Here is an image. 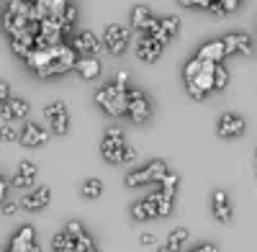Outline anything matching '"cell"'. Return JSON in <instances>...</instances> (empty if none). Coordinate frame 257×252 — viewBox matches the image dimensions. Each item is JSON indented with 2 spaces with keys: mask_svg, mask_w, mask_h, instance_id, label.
Returning a JSON list of instances; mask_svg holds the SVG:
<instances>
[{
  "mask_svg": "<svg viewBox=\"0 0 257 252\" xmlns=\"http://www.w3.org/2000/svg\"><path fill=\"white\" fill-rule=\"evenodd\" d=\"M54 249L57 252H75V239L67 234V232H59L57 237H54Z\"/></svg>",
  "mask_w": 257,
  "mask_h": 252,
  "instance_id": "d4e9b609",
  "label": "cell"
},
{
  "mask_svg": "<svg viewBox=\"0 0 257 252\" xmlns=\"http://www.w3.org/2000/svg\"><path fill=\"white\" fill-rule=\"evenodd\" d=\"M139 244H144V247H149V244H155V234H152V232H144V234L139 237Z\"/></svg>",
  "mask_w": 257,
  "mask_h": 252,
  "instance_id": "74e56055",
  "label": "cell"
},
{
  "mask_svg": "<svg viewBox=\"0 0 257 252\" xmlns=\"http://www.w3.org/2000/svg\"><path fill=\"white\" fill-rule=\"evenodd\" d=\"M49 201H52V188L49 185H39V188H34L31 193H26L24 198H21V208H26V211H39V208H44V206H49Z\"/></svg>",
  "mask_w": 257,
  "mask_h": 252,
  "instance_id": "8fae6325",
  "label": "cell"
},
{
  "mask_svg": "<svg viewBox=\"0 0 257 252\" xmlns=\"http://www.w3.org/2000/svg\"><path fill=\"white\" fill-rule=\"evenodd\" d=\"M198 70H201V59L198 57H193L188 65H185V70H183V75H185V80H190V77H196L198 75Z\"/></svg>",
  "mask_w": 257,
  "mask_h": 252,
  "instance_id": "4dcf8cb0",
  "label": "cell"
},
{
  "mask_svg": "<svg viewBox=\"0 0 257 252\" xmlns=\"http://www.w3.org/2000/svg\"><path fill=\"white\" fill-rule=\"evenodd\" d=\"M134 162H137V150H134V147H128V144H123L118 165H134Z\"/></svg>",
  "mask_w": 257,
  "mask_h": 252,
  "instance_id": "f546056e",
  "label": "cell"
},
{
  "mask_svg": "<svg viewBox=\"0 0 257 252\" xmlns=\"http://www.w3.org/2000/svg\"><path fill=\"white\" fill-rule=\"evenodd\" d=\"M126 113L132 116L134 123H144L149 118V103H147L142 90L126 88Z\"/></svg>",
  "mask_w": 257,
  "mask_h": 252,
  "instance_id": "8992f818",
  "label": "cell"
},
{
  "mask_svg": "<svg viewBox=\"0 0 257 252\" xmlns=\"http://www.w3.org/2000/svg\"><path fill=\"white\" fill-rule=\"evenodd\" d=\"M226 82H229V72L221 65H216L213 67V90H224Z\"/></svg>",
  "mask_w": 257,
  "mask_h": 252,
  "instance_id": "83f0119b",
  "label": "cell"
},
{
  "mask_svg": "<svg viewBox=\"0 0 257 252\" xmlns=\"http://www.w3.org/2000/svg\"><path fill=\"white\" fill-rule=\"evenodd\" d=\"M16 237H18L21 242H26V244H29V242H36V234H34V229H31V226H24Z\"/></svg>",
  "mask_w": 257,
  "mask_h": 252,
  "instance_id": "d6a6232c",
  "label": "cell"
},
{
  "mask_svg": "<svg viewBox=\"0 0 257 252\" xmlns=\"http://www.w3.org/2000/svg\"><path fill=\"white\" fill-rule=\"evenodd\" d=\"M64 232H67L72 239H77V237H82V234H85V229H82V224H80V221H70L67 226H64Z\"/></svg>",
  "mask_w": 257,
  "mask_h": 252,
  "instance_id": "1f68e13d",
  "label": "cell"
},
{
  "mask_svg": "<svg viewBox=\"0 0 257 252\" xmlns=\"http://www.w3.org/2000/svg\"><path fill=\"white\" fill-rule=\"evenodd\" d=\"M149 18H152V8L149 6H134L132 8V29L134 31H144Z\"/></svg>",
  "mask_w": 257,
  "mask_h": 252,
  "instance_id": "7402d4cb",
  "label": "cell"
},
{
  "mask_svg": "<svg viewBox=\"0 0 257 252\" xmlns=\"http://www.w3.org/2000/svg\"><path fill=\"white\" fill-rule=\"evenodd\" d=\"M126 82H128V72H126V70H121V72L116 75V82H113V85H118V88H126Z\"/></svg>",
  "mask_w": 257,
  "mask_h": 252,
  "instance_id": "8d00e7d4",
  "label": "cell"
},
{
  "mask_svg": "<svg viewBox=\"0 0 257 252\" xmlns=\"http://www.w3.org/2000/svg\"><path fill=\"white\" fill-rule=\"evenodd\" d=\"M190 252H196V249H190Z\"/></svg>",
  "mask_w": 257,
  "mask_h": 252,
  "instance_id": "ee69618b",
  "label": "cell"
},
{
  "mask_svg": "<svg viewBox=\"0 0 257 252\" xmlns=\"http://www.w3.org/2000/svg\"><path fill=\"white\" fill-rule=\"evenodd\" d=\"M128 39H132V31H128L126 26H118V24H111V26H105L103 31V47L108 49L111 54H123L126 47H128Z\"/></svg>",
  "mask_w": 257,
  "mask_h": 252,
  "instance_id": "5b68a950",
  "label": "cell"
},
{
  "mask_svg": "<svg viewBox=\"0 0 257 252\" xmlns=\"http://www.w3.org/2000/svg\"><path fill=\"white\" fill-rule=\"evenodd\" d=\"M44 118L49 123L52 134L57 137H64L70 132V113H67V106H64V100H52L44 106Z\"/></svg>",
  "mask_w": 257,
  "mask_h": 252,
  "instance_id": "3957f363",
  "label": "cell"
},
{
  "mask_svg": "<svg viewBox=\"0 0 257 252\" xmlns=\"http://www.w3.org/2000/svg\"><path fill=\"white\" fill-rule=\"evenodd\" d=\"M6 191H8V183H6L3 178H0V201L6 198Z\"/></svg>",
  "mask_w": 257,
  "mask_h": 252,
  "instance_id": "ab89813d",
  "label": "cell"
},
{
  "mask_svg": "<svg viewBox=\"0 0 257 252\" xmlns=\"http://www.w3.org/2000/svg\"><path fill=\"white\" fill-rule=\"evenodd\" d=\"M211 208H213V219H216V221L226 224V221L231 219V206H229V198H226L224 191H213V196H211Z\"/></svg>",
  "mask_w": 257,
  "mask_h": 252,
  "instance_id": "d6986e66",
  "label": "cell"
},
{
  "mask_svg": "<svg viewBox=\"0 0 257 252\" xmlns=\"http://www.w3.org/2000/svg\"><path fill=\"white\" fill-rule=\"evenodd\" d=\"M0 142H18L16 126H11V123H3V126H0Z\"/></svg>",
  "mask_w": 257,
  "mask_h": 252,
  "instance_id": "f1b7e54d",
  "label": "cell"
},
{
  "mask_svg": "<svg viewBox=\"0 0 257 252\" xmlns=\"http://www.w3.org/2000/svg\"><path fill=\"white\" fill-rule=\"evenodd\" d=\"M178 3H180L183 8H196V6H193V0H178Z\"/></svg>",
  "mask_w": 257,
  "mask_h": 252,
  "instance_id": "b9f144b4",
  "label": "cell"
},
{
  "mask_svg": "<svg viewBox=\"0 0 257 252\" xmlns=\"http://www.w3.org/2000/svg\"><path fill=\"white\" fill-rule=\"evenodd\" d=\"M196 252H219V249H216V244H201V247H196Z\"/></svg>",
  "mask_w": 257,
  "mask_h": 252,
  "instance_id": "f35d334b",
  "label": "cell"
},
{
  "mask_svg": "<svg viewBox=\"0 0 257 252\" xmlns=\"http://www.w3.org/2000/svg\"><path fill=\"white\" fill-rule=\"evenodd\" d=\"M8 98H11V85L6 80H0V103H6Z\"/></svg>",
  "mask_w": 257,
  "mask_h": 252,
  "instance_id": "836d02e7",
  "label": "cell"
},
{
  "mask_svg": "<svg viewBox=\"0 0 257 252\" xmlns=\"http://www.w3.org/2000/svg\"><path fill=\"white\" fill-rule=\"evenodd\" d=\"M72 49H75V52H80V54H85V57H98V54H100V49H103V41H100L93 31H82V34H77V36H75Z\"/></svg>",
  "mask_w": 257,
  "mask_h": 252,
  "instance_id": "7c38bea8",
  "label": "cell"
},
{
  "mask_svg": "<svg viewBox=\"0 0 257 252\" xmlns=\"http://www.w3.org/2000/svg\"><path fill=\"white\" fill-rule=\"evenodd\" d=\"M100 193H103V183L98 178H88L82 183V196L85 198H98Z\"/></svg>",
  "mask_w": 257,
  "mask_h": 252,
  "instance_id": "cb8c5ba5",
  "label": "cell"
},
{
  "mask_svg": "<svg viewBox=\"0 0 257 252\" xmlns=\"http://www.w3.org/2000/svg\"><path fill=\"white\" fill-rule=\"evenodd\" d=\"M26 252H41L39 242H29V244H26Z\"/></svg>",
  "mask_w": 257,
  "mask_h": 252,
  "instance_id": "60d3db41",
  "label": "cell"
},
{
  "mask_svg": "<svg viewBox=\"0 0 257 252\" xmlns=\"http://www.w3.org/2000/svg\"><path fill=\"white\" fill-rule=\"evenodd\" d=\"M18 142L24 144V147H44L49 142V132L41 123L26 121V126L18 132Z\"/></svg>",
  "mask_w": 257,
  "mask_h": 252,
  "instance_id": "ba28073f",
  "label": "cell"
},
{
  "mask_svg": "<svg viewBox=\"0 0 257 252\" xmlns=\"http://www.w3.org/2000/svg\"><path fill=\"white\" fill-rule=\"evenodd\" d=\"M165 175H167V165L162 160H152L147 167H142V170H132L126 175V188H139V185H147V183H160Z\"/></svg>",
  "mask_w": 257,
  "mask_h": 252,
  "instance_id": "7a4b0ae2",
  "label": "cell"
},
{
  "mask_svg": "<svg viewBox=\"0 0 257 252\" xmlns=\"http://www.w3.org/2000/svg\"><path fill=\"white\" fill-rule=\"evenodd\" d=\"M29 111H31V106L24 100V98H8L6 103H0V116H3V121L6 123H11V121H21V118H26L29 116Z\"/></svg>",
  "mask_w": 257,
  "mask_h": 252,
  "instance_id": "30bf717a",
  "label": "cell"
},
{
  "mask_svg": "<svg viewBox=\"0 0 257 252\" xmlns=\"http://www.w3.org/2000/svg\"><path fill=\"white\" fill-rule=\"evenodd\" d=\"M221 41H224V49H226V54L242 52V54L252 57V36H249V34H226Z\"/></svg>",
  "mask_w": 257,
  "mask_h": 252,
  "instance_id": "2e32d148",
  "label": "cell"
},
{
  "mask_svg": "<svg viewBox=\"0 0 257 252\" xmlns=\"http://www.w3.org/2000/svg\"><path fill=\"white\" fill-rule=\"evenodd\" d=\"M36 173H39V167L31 160H21L18 167H16V173H13V185L16 188H34Z\"/></svg>",
  "mask_w": 257,
  "mask_h": 252,
  "instance_id": "5bb4252c",
  "label": "cell"
},
{
  "mask_svg": "<svg viewBox=\"0 0 257 252\" xmlns=\"http://www.w3.org/2000/svg\"><path fill=\"white\" fill-rule=\"evenodd\" d=\"M185 239H188V229L185 226H175L173 232L167 234V249H173V252H180V247L185 244Z\"/></svg>",
  "mask_w": 257,
  "mask_h": 252,
  "instance_id": "603a6c76",
  "label": "cell"
},
{
  "mask_svg": "<svg viewBox=\"0 0 257 252\" xmlns=\"http://www.w3.org/2000/svg\"><path fill=\"white\" fill-rule=\"evenodd\" d=\"M180 18L178 16H162V18H157V26L149 31V36H152L155 41H160V44L165 47L173 36H178V31H180Z\"/></svg>",
  "mask_w": 257,
  "mask_h": 252,
  "instance_id": "52a82bcc",
  "label": "cell"
},
{
  "mask_svg": "<svg viewBox=\"0 0 257 252\" xmlns=\"http://www.w3.org/2000/svg\"><path fill=\"white\" fill-rule=\"evenodd\" d=\"M95 103L108 116H123L126 113V88L105 85V88H100L95 93Z\"/></svg>",
  "mask_w": 257,
  "mask_h": 252,
  "instance_id": "6da1fadb",
  "label": "cell"
},
{
  "mask_svg": "<svg viewBox=\"0 0 257 252\" xmlns=\"http://www.w3.org/2000/svg\"><path fill=\"white\" fill-rule=\"evenodd\" d=\"M67 8V0H34V11L39 21H54L59 24L62 11Z\"/></svg>",
  "mask_w": 257,
  "mask_h": 252,
  "instance_id": "9c48e42d",
  "label": "cell"
},
{
  "mask_svg": "<svg viewBox=\"0 0 257 252\" xmlns=\"http://www.w3.org/2000/svg\"><path fill=\"white\" fill-rule=\"evenodd\" d=\"M201 62H211V65H221V59L226 57V49H224V41L221 39H213L208 44H203L196 54Z\"/></svg>",
  "mask_w": 257,
  "mask_h": 252,
  "instance_id": "ac0fdd59",
  "label": "cell"
},
{
  "mask_svg": "<svg viewBox=\"0 0 257 252\" xmlns=\"http://www.w3.org/2000/svg\"><path fill=\"white\" fill-rule=\"evenodd\" d=\"M29 26V21L24 18V16H18V13H13V11H8L6 8V13H3V31L6 34H18V31H24Z\"/></svg>",
  "mask_w": 257,
  "mask_h": 252,
  "instance_id": "44dd1931",
  "label": "cell"
},
{
  "mask_svg": "<svg viewBox=\"0 0 257 252\" xmlns=\"http://www.w3.org/2000/svg\"><path fill=\"white\" fill-rule=\"evenodd\" d=\"M162 44L160 41H155L149 34H144V36H139V44H137V57L142 59V62H147V65H155V62L160 59V54H162Z\"/></svg>",
  "mask_w": 257,
  "mask_h": 252,
  "instance_id": "4fadbf2b",
  "label": "cell"
},
{
  "mask_svg": "<svg viewBox=\"0 0 257 252\" xmlns=\"http://www.w3.org/2000/svg\"><path fill=\"white\" fill-rule=\"evenodd\" d=\"M206 8H208V11H211L213 16H226V13H224V8H221V3H219V0H211V3H208Z\"/></svg>",
  "mask_w": 257,
  "mask_h": 252,
  "instance_id": "e575fe53",
  "label": "cell"
},
{
  "mask_svg": "<svg viewBox=\"0 0 257 252\" xmlns=\"http://www.w3.org/2000/svg\"><path fill=\"white\" fill-rule=\"evenodd\" d=\"M178 183H180V178H178L175 173H167V175L160 180V185H162L160 191L167 193V196H175V193H178Z\"/></svg>",
  "mask_w": 257,
  "mask_h": 252,
  "instance_id": "484cf974",
  "label": "cell"
},
{
  "mask_svg": "<svg viewBox=\"0 0 257 252\" xmlns=\"http://www.w3.org/2000/svg\"><path fill=\"white\" fill-rule=\"evenodd\" d=\"M157 198H160V191L152 193V196H147V198H142L139 203H134V206H132V216H134L137 221L155 219V216H157Z\"/></svg>",
  "mask_w": 257,
  "mask_h": 252,
  "instance_id": "e0dca14e",
  "label": "cell"
},
{
  "mask_svg": "<svg viewBox=\"0 0 257 252\" xmlns=\"http://www.w3.org/2000/svg\"><path fill=\"white\" fill-rule=\"evenodd\" d=\"M157 252H173V249H167V247H160V249H157Z\"/></svg>",
  "mask_w": 257,
  "mask_h": 252,
  "instance_id": "7bdbcfd3",
  "label": "cell"
},
{
  "mask_svg": "<svg viewBox=\"0 0 257 252\" xmlns=\"http://www.w3.org/2000/svg\"><path fill=\"white\" fill-rule=\"evenodd\" d=\"M123 129L118 126H111V129H105L103 139H100V155L105 162L111 165H118L121 162V150H123Z\"/></svg>",
  "mask_w": 257,
  "mask_h": 252,
  "instance_id": "277c9868",
  "label": "cell"
},
{
  "mask_svg": "<svg viewBox=\"0 0 257 252\" xmlns=\"http://www.w3.org/2000/svg\"><path fill=\"white\" fill-rule=\"evenodd\" d=\"M75 67H77L80 77H85V80H93V77H98V75H100V70H103L98 57H77Z\"/></svg>",
  "mask_w": 257,
  "mask_h": 252,
  "instance_id": "ffe728a7",
  "label": "cell"
},
{
  "mask_svg": "<svg viewBox=\"0 0 257 252\" xmlns=\"http://www.w3.org/2000/svg\"><path fill=\"white\" fill-rule=\"evenodd\" d=\"M62 72H67V67H64L62 62H57V59H52L49 65H44L41 70H36L39 77H54V75H62Z\"/></svg>",
  "mask_w": 257,
  "mask_h": 252,
  "instance_id": "4316f807",
  "label": "cell"
},
{
  "mask_svg": "<svg viewBox=\"0 0 257 252\" xmlns=\"http://www.w3.org/2000/svg\"><path fill=\"white\" fill-rule=\"evenodd\" d=\"M18 208H21V206H18V203H13V201H11V203H3V216H13V214L18 211Z\"/></svg>",
  "mask_w": 257,
  "mask_h": 252,
  "instance_id": "d590c367",
  "label": "cell"
},
{
  "mask_svg": "<svg viewBox=\"0 0 257 252\" xmlns=\"http://www.w3.org/2000/svg\"><path fill=\"white\" fill-rule=\"evenodd\" d=\"M219 134L224 139H234V137L244 134V118L237 116V113H224L219 118Z\"/></svg>",
  "mask_w": 257,
  "mask_h": 252,
  "instance_id": "9a60e30c",
  "label": "cell"
}]
</instances>
